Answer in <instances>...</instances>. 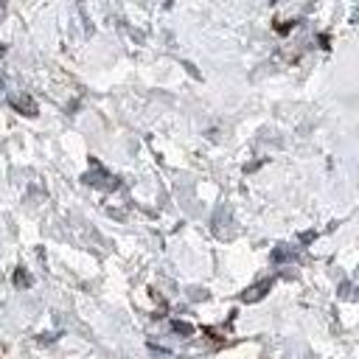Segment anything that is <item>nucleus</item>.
<instances>
[{
	"label": "nucleus",
	"mask_w": 359,
	"mask_h": 359,
	"mask_svg": "<svg viewBox=\"0 0 359 359\" xmlns=\"http://www.w3.org/2000/svg\"><path fill=\"white\" fill-rule=\"evenodd\" d=\"M269 286H272V280H261V283L244 289V292H241V300H244V303H255V300H261V297L269 292Z\"/></svg>",
	"instance_id": "obj_1"
},
{
	"label": "nucleus",
	"mask_w": 359,
	"mask_h": 359,
	"mask_svg": "<svg viewBox=\"0 0 359 359\" xmlns=\"http://www.w3.org/2000/svg\"><path fill=\"white\" fill-rule=\"evenodd\" d=\"M174 331H180V334H191V325H185V323H174Z\"/></svg>",
	"instance_id": "obj_4"
},
{
	"label": "nucleus",
	"mask_w": 359,
	"mask_h": 359,
	"mask_svg": "<svg viewBox=\"0 0 359 359\" xmlns=\"http://www.w3.org/2000/svg\"><path fill=\"white\" fill-rule=\"evenodd\" d=\"M14 283H17V286H31V278H28V272H25V269H17V275H14Z\"/></svg>",
	"instance_id": "obj_3"
},
{
	"label": "nucleus",
	"mask_w": 359,
	"mask_h": 359,
	"mask_svg": "<svg viewBox=\"0 0 359 359\" xmlns=\"http://www.w3.org/2000/svg\"><path fill=\"white\" fill-rule=\"evenodd\" d=\"M11 104H14V109H20V112H25V115H36V107H34V101H31L28 95H14Z\"/></svg>",
	"instance_id": "obj_2"
}]
</instances>
